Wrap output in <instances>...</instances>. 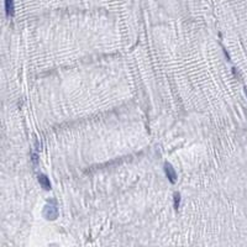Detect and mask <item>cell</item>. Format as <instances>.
<instances>
[{
  "label": "cell",
  "instance_id": "cell-1",
  "mask_svg": "<svg viewBox=\"0 0 247 247\" xmlns=\"http://www.w3.org/2000/svg\"><path fill=\"white\" fill-rule=\"evenodd\" d=\"M43 215L48 219V220H54L58 216V209L56 205H46L45 210H43Z\"/></svg>",
  "mask_w": 247,
  "mask_h": 247
},
{
  "label": "cell",
  "instance_id": "cell-2",
  "mask_svg": "<svg viewBox=\"0 0 247 247\" xmlns=\"http://www.w3.org/2000/svg\"><path fill=\"white\" fill-rule=\"evenodd\" d=\"M164 171H166V174L168 177V179L172 182V183H175L177 182V174H175V171L169 163H166L164 164Z\"/></svg>",
  "mask_w": 247,
  "mask_h": 247
},
{
  "label": "cell",
  "instance_id": "cell-3",
  "mask_svg": "<svg viewBox=\"0 0 247 247\" xmlns=\"http://www.w3.org/2000/svg\"><path fill=\"white\" fill-rule=\"evenodd\" d=\"M38 182H40V184L42 185V188H45L46 190H49V189H51V182H49V179L45 175V174H41V175L38 177Z\"/></svg>",
  "mask_w": 247,
  "mask_h": 247
},
{
  "label": "cell",
  "instance_id": "cell-4",
  "mask_svg": "<svg viewBox=\"0 0 247 247\" xmlns=\"http://www.w3.org/2000/svg\"><path fill=\"white\" fill-rule=\"evenodd\" d=\"M5 10L8 16L14 15V0H5Z\"/></svg>",
  "mask_w": 247,
  "mask_h": 247
},
{
  "label": "cell",
  "instance_id": "cell-5",
  "mask_svg": "<svg viewBox=\"0 0 247 247\" xmlns=\"http://www.w3.org/2000/svg\"><path fill=\"white\" fill-rule=\"evenodd\" d=\"M179 203H180V194L179 193H175L174 194V208L175 209L179 208Z\"/></svg>",
  "mask_w": 247,
  "mask_h": 247
},
{
  "label": "cell",
  "instance_id": "cell-6",
  "mask_svg": "<svg viewBox=\"0 0 247 247\" xmlns=\"http://www.w3.org/2000/svg\"><path fill=\"white\" fill-rule=\"evenodd\" d=\"M245 93H246V97H247V88H245Z\"/></svg>",
  "mask_w": 247,
  "mask_h": 247
}]
</instances>
